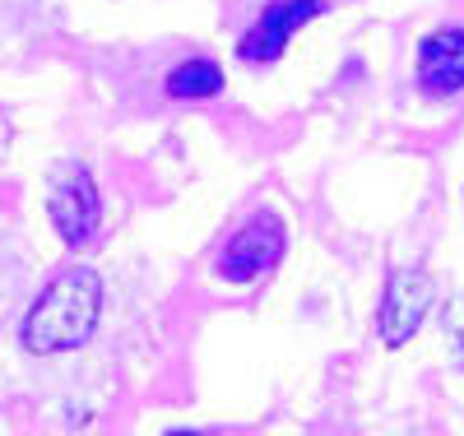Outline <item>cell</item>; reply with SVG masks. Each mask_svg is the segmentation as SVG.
I'll use <instances>...</instances> for the list:
<instances>
[{"label": "cell", "mask_w": 464, "mask_h": 436, "mask_svg": "<svg viewBox=\"0 0 464 436\" xmlns=\"http://www.w3.org/2000/svg\"><path fill=\"white\" fill-rule=\"evenodd\" d=\"M102 315V279L89 265H70L37 293L24 315V348L37 358H56L93 339Z\"/></svg>", "instance_id": "cell-1"}, {"label": "cell", "mask_w": 464, "mask_h": 436, "mask_svg": "<svg viewBox=\"0 0 464 436\" xmlns=\"http://www.w3.org/2000/svg\"><path fill=\"white\" fill-rule=\"evenodd\" d=\"M284 260V223L275 214H256L232 232V242L218 251V274L227 284H256Z\"/></svg>", "instance_id": "cell-2"}, {"label": "cell", "mask_w": 464, "mask_h": 436, "mask_svg": "<svg viewBox=\"0 0 464 436\" xmlns=\"http://www.w3.org/2000/svg\"><path fill=\"white\" fill-rule=\"evenodd\" d=\"M52 228L65 247H89L98 218H102V200H98V186L89 177V168H65L52 186V200H47Z\"/></svg>", "instance_id": "cell-3"}, {"label": "cell", "mask_w": 464, "mask_h": 436, "mask_svg": "<svg viewBox=\"0 0 464 436\" xmlns=\"http://www.w3.org/2000/svg\"><path fill=\"white\" fill-rule=\"evenodd\" d=\"M432 297H437V288L422 269H395L391 284H385V297H381V344L404 348L422 330V321H428Z\"/></svg>", "instance_id": "cell-4"}, {"label": "cell", "mask_w": 464, "mask_h": 436, "mask_svg": "<svg viewBox=\"0 0 464 436\" xmlns=\"http://www.w3.org/2000/svg\"><path fill=\"white\" fill-rule=\"evenodd\" d=\"M321 10H325V0H269V5L260 10V19L246 28V37L237 43V56L251 61V65L279 61L284 47L297 37V28L312 24Z\"/></svg>", "instance_id": "cell-5"}, {"label": "cell", "mask_w": 464, "mask_h": 436, "mask_svg": "<svg viewBox=\"0 0 464 436\" xmlns=\"http://www.w3.org/2000/svg\"><path fill=\"white\" fill-rule=\"evenodd\" d=\"M418 84L432 98L459 93L464 89V28H441L432 33L418 52Z\"/></svg>", "instance_id": "cell-6"}, {"label": "cell", "mask_w": 464, "mask_h": 436, "mask_svg": "<svg viewBox=\"0 0 464 436\" xmlns=\"http://www.w3.org/2000/svg\"><path fill=\"white\" fill-rule=\"evenodd\" d=\"M168 93L177 102H200V98H214L223 93V70L214 61H181L168 70Z\"/></svg>", "instance_id": "cell-7"}, {"label": "cell", "mask_w": 464, "mask_h": 436, "mask_svg": "<svg viewBox=\"0 0 464 436\" xmlns=\"http://www.w3.org/2000/svg\"><path fill=\"white\" fill-rule=\"evenodd\" d=\"M446 339H450V353H455V367H464V293L446 306Z\"/></svg>", "instance_id": "cell-8"}, {"label": "cell", "mask_w": 464, "mask_h": 436, "mask_svg": "<svg viewBox=\"0 0 464 436\" xmlns=\"http://www.w3.org/2000/svg\"><path fill=\"white\" fill-rule=\"evenodd\" d=\"M168 436H200V431H168Z\"/></svg>", "instance_id": "cell-9"}]
</instances>
